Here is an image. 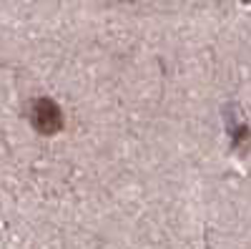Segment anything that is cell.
I'll use <instances>...</instances> for the list:
<instances>
[{"instance_id": "6da1fadb", "label": "cell", "mask_w": 251, "mask_h": 249, "mask_svg": "<svg viewBox=\"0 0 251 249\" xmlns=\"http://www.w3.org/2000/svg\"><path fill=\"white\" fill-rule=\"evenodd\" d=\"M33 123H35V129L43 134V136H53L63 126L60 109L55 106L53 101H48V98L35 101V106H33Z\"/></svg>"}]
</instances>
